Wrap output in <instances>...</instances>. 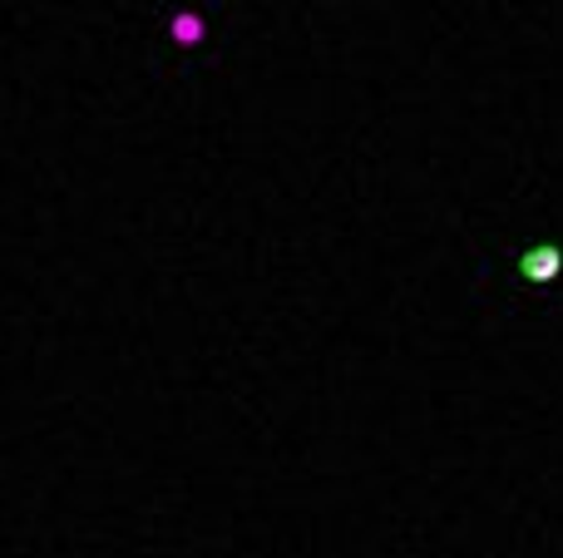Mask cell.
Returning <instances> with one entry per match:
<instances>
[{
	"instance_id": "6da1fadb",
	"label": "cell",
	"mask_w": 563,
	"mask_h": 558,
	"mask_svg": "<svg viewBox=\"0 0 563 558\" xmlns=\"http://www.w3.org/2000/svg\"><path fill=\"white\" fill-rule=\"evenodd\" d=\"M559 272H563V247H554V243H539V247H529V253L519 257V277L534 282V287L554 282Z\"/></svg>"
},
{
	"instance_id": "7a4b0ae2",
	"label": "cell",
	"mask_w": 563,
	"mask_h": 558,
	"mask_svg": "<svg viewBox=\"0 0 563 558\" xmlns=\"http://www.w3.org/2000/svg\"><path fill=\"white\" fill-rule=\"evenodd\" d=\"M168 35H174V45H198V40L208 35V25H203V15H194V10H178L174 20H168Z\"/></svg>"
}]
</instances>
